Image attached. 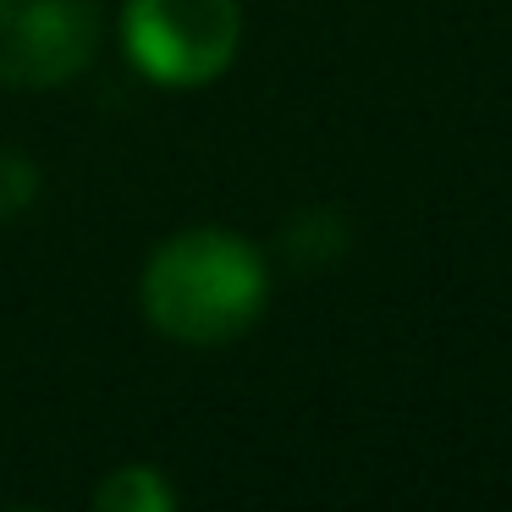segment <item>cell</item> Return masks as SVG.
I'll list each match as a JSON object with an SVG mask.
<instances>
[{"label":"cell","mask_w":512,"mask_h":512,"mask_svg":"<svg viewBox=\"0 0 512 512\" xmlns=\"http://www.w3.org/2000/svg\"><path fill=\"white\" fill-rule=\"evenodd\" d=\"M270 276L254 243L232 232H182L144 265V314L160 336L188 347L237 342L265 314Z\"/></svg>","instance_id":"cell-1"},{"label":"cell","mask_w":512,"mask_h":512,"mask_svg":"<svg viewBox=\"0 0 512 512\" xmlns=\"http://www.w3.org/2000/svg\"><path fill=\"white\" fill-rule=\"evenodd\" d=\"M127 56L166 89H204L232 67L243 45L237 0H127Z\"/></svg>","instance_id":"cell-2"},{"label":"cell","mask_w":512,"mask_h":512,"mask_svg":"<svg viewBox=\"0 0 512 512\" xmlns=\"http://www.w3.org/2000/svg\"><path fill=\"white\" fill-rule=\"evenodd\" d=\"M100 50L94 0H0V83L56 89L72 83Z\"/></svg>","instance_id":"cell-3"},{"label":"cell","mask_w":512,"mask_h":512,"mask_svg":"<svg viewBox=\"0 0 512 512\" xmlns=\"http://www.w3.org/2000/svg\"><path fill=\"white\" fill-rule=\"evenodd\" d=\"M94 507L100 512H171L177 496L171 485L160 479V468H144V463H127L94 490Z\"/></svg>","instance_id":"cell-4"},{"label":"cell","mask_w":512,"mask_h":512,"mask_svg":"<svg viewBox=\"0 0 512 512\" xmlns=\"http://www.w3.org/2000/svg\"><path fill=\"white\" fill-rule=\"evenodd\" d=\"M347 254V226L336 221L331 210H309L287 226V259L298 270H320V265H336Z\"/></svg>","instance_id":"cell-5"},{"label":"cell","mask_w":512,"mask_h":512,"mask_svg":"<svg viewBox=\"0 0 512 512\" xmlns=\"http://www.w3.org/2000/svg\"><path fill=\"white\" fill-rule=\"evenodd\" d=\"M39 199V171L23 149H0V221H17Z\"/></svg>","instance_id":"cell-6"}]
</instances>
